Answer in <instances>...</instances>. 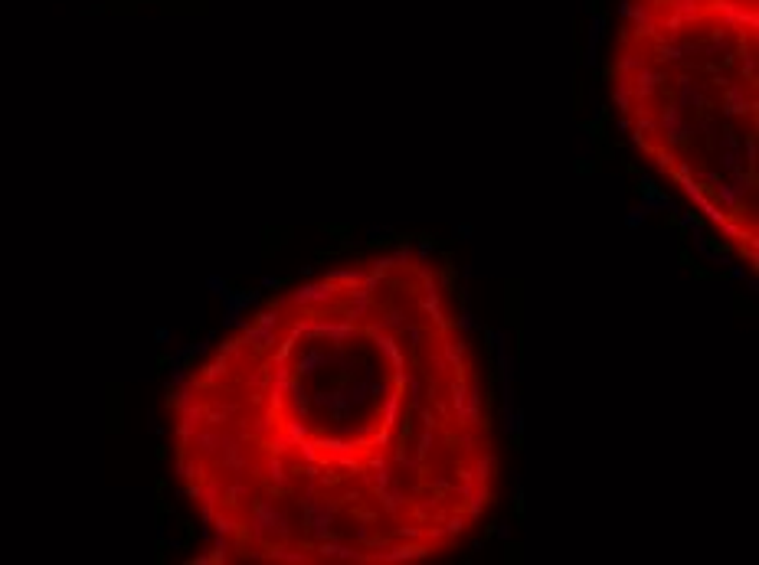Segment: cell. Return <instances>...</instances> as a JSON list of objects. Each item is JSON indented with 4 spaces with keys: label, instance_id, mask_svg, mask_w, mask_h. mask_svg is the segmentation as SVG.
Instances as JSON below:
<instances>
[{
    "label": "cell",
    "instance_id": "1",
    "mask_svg": "<svg viewBox=\"0 0 759 565\" xmlns=\"http://www.w3.org/2000/svg\"><path fill=\"white\" fill-rule=\"evenodd\" d=\"M183 493L223 562L413 565L498 500V434L455 288L416 248L272 294L174 392Z\"/></svg>",
    "mask_w": 759,
    "mask_h": 565
},
{
    "label": "cell",
    "instance_id": "2",
    "mask_svg": "<svg viewBox=\"0 0 759 565\" xmlns=\"http://www.w3.org/2000/svg\"><path fill=\"white\" fill-rule=\"evenodd\" d=\"M612 105L648 167L759 262V0H622Z\"/></svg>",
    "mask_w": 759,
    "mask_h": 565
}]
</instances>
